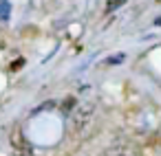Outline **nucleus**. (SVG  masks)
<instances>
[{"instance_id":"nucleus-1","label":"nucleus","mask_w":161,"mask_h":156,"mask_svg":"<svg viewBox=\"0 0 161 156\" xmlns=\"http://www.w3.org/2000/svg\"><path fill=\"white\" fill-rule=\"evenodd\" d=\"M11 143H14V147L18 149V154H20V156H31V147H29V143L22 138V134H20V132H14Z\"/></svg>"},{"instance_id":"nucleus-2","label":"nucleus","mask_w":161,"mask_h":156,"mask_svg":"<svg viewBox=\"0 0 161 156\" xmlns=\"http://www.w3.org/2000/svg\"><path fill=\"white\" fill-rule=\"evenodd\" d=\"M9 13H11L9 0H0V18H3V20H9Z\"/></svg>"},{"instance_id":"nucleus-3","label":"nucleus","mask_w":161,"mask_h":156,"mask_svg":"<svg viewBox=\"0 0 161 156\" xmlns=\"http://www.w3.org/2000/svg\"><path fill=\"white\" fill-rule=\"evenodd\" d=\"M154 24H157V27H161V18H157V20H154Z\"/></svg>"}]
</instances>
